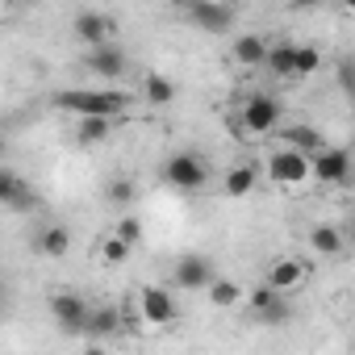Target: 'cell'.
Here are the masks:
<instances>
[{"mask_svg":"<svg viewBox=\"0 0 355 355\" xmlns=\"http://www.w3.org/2000/svg\"><path fill=\"white\" fill-rule=\"evenodd\" d=\"M109 201H113V205H130V201H134V180H125V175L109 180Z\"/></svg>","mask_w":355,"mask_h":355,"instance_id":"cell-27","label":"cell"},{"mask_svg":"<svg viewBox=\"0 0 355 355\" xmlns=\"http://www.w3.org/2000/svg\"><path fill=\"white\" fill-rule=\"evenodd\" d=\"M351 355H355V347H351Z\"/></svg>","mask_w":355,"mask_h":355,"instance_id":"cell-32","label":"cell"},{"mask_svg":"<svg viewBox=\"0 0 355 355\" xmlns=\"http://www.w3.org/2000/svg\"><path fill=\"white\" fill-rule=\"evenodd\" d=\"M88 71H96L101 80H117V76L125 71V51H121L117 42L88 51Z\"/></svg>","mask_w":355,"mask_h":355,"instance_id":"cell-14","label":"cell"},{"mask_svg":"<svg viewBox=\"0 0 355 355\" xmlns=\"http://www.w3.org/2000/svg\"><path fill=\"white\" fill-rule=\"evenodd\" d=\"M138 305H142V318H146L150 326H171V322H175V301H171L167 288L146 284V288L138 293Z\"/></svg>","mask_w":355,"mask_h":355,"instance_id":"cell-11","label":"cell"},{"mask_svg":"<svg viewBox=\"0 0 355 355\" xmlns=\"http://www.w3.org/2000/svg\"><path fill=\"white\" fill-rule=\"evenodd\" d=\"M205 297H209V305H218V309H230V305L247 301V293H243V288H239L234 280H222V276H218V280L209 284V293H205Z\"/></svg>","mask_w":355,"mask_h":355,"instance_id":"cell-22","label":"cell"},{"mask_svg":"<svg viewBox=\"0 0 355 355\" xmlns=\"http://www.w3.org/2000/svg\"><path fill=\"white\" fill-rule=\"evenodd\" d=\"M71 34L88 46V51H96V46H109V34H113V17L109 13H101V9H80L76 13V21H71Z\"/></svg>","mask_w":355,"mask_h":355,"instance_id":"cell-8","label":"cell"},{"mask_svg":"<svg viewBox=\"0 0 355 355\" xmlns=\"http://www.w3.org/2000/svg\"><path fill=\"white\" fill-rule=\"evenodd\" d=\"M255 180H259V175H255V167L251 163H239V167H230L226 171V197H247V193H255Z\"/></svg>","mask_w":355,"mask_h":355,"instance_id":"cell-21","label":"cell"},{"mask_svg":"<svg viewBox=\"0 0 355 355\" xmlns=\"http://www.w3.org/2000/svg\"><path fill=\"white\" fill-rule=\"evenodd\" d=\"M268 71L276 80H297V42H272L268 51Z\"/></svg>","mask_w":355,"mask_h":355,"instance_id":"cell-16","label":"cell"},{"mask_svg":"<svg viewBox=\"0 0 355 355\" xmlns=\"http://www.w3.org/2000/svg\"><path fill=\"white\" fill-rule=\"evenodd\" d=\"M142 96H146L150 105H171V96H175V84H171L167 76L150 71V76L142 80Z\"/></svg>","mask_w":355,"mask_h":355,"instance_id":"cell-23","label":"cell"},{"mask_svg":"<svg viewBox=\"0 0 355 355\" xmlns=\"http://www.w3.org/2000/svg\"><path fill=\"white\" fill-rule=\"evenodd\" d=\"M313 180L322 184H347L351 180V150L347 146H326L313 155Z\"/></svg>","mask_w":355,"mask_h":355,"instance_id":"cell-9","label":"cell"},{"mask_svg":"<svg viewBox=\"0 0 355 355\" xmlns=\"http://www.w3.org/2000/svg\"><path fill=\"white\" fill-rule=\"evenodd\" d=\"M276 138H284V146L288 150H301V155H322L326 150V142H322V130L318 125H305V121H297V125H284Z\"/></svg>","mask_w":355,"mask_h":355,"instance_id":"cell-13","label":"cell"},{"mask_svg":"<svg viewBox=\"0 0 355 355\" xmlns=\"http://www.w3.org/2000/svg\"><path fill=\"white\" fill-rule=\"evenodd\" d=\"M322 67V51L318 46H297V80L301 76H313Z\"/></svg>","mask_w":355,"mask_h":355,"instance_id":"cell-25","label":"cell"},{"mask_svg":"<svg viewBox=\"0 0 355 355\" xmlns=\"http://www.w3.org/2000/svg\"><path fill=\"white\" fill-rule=\"evenodd\" d=\"M88 334H92V338L121 334V309H117V305H101V309H92V318H88Z\"/></svg>","mask_w":355,"mask_h":355,"instance_id":"cell-20","label":"cell"},{"mask_svg":"<svg viewBox=\"0 0 355 355\" xmlns=\"http://www.w3.org/2000/svg\"><path fill=\"white\" fill-rule=\"evenodd\" d=\"M305 276H309V263L288 255V259H276V263L268 268V280H263V284H272L276 293H293V288L305 284Z\"/></svg>","mask_w":355,"mask_h":355,"instance_id":"cell-12","label":"cell"},{"mask_svg":"<svg viewBox=\"0 0 355 355\" xmlns=\"http://www.w3.org/2000/svg\"><path fill=\"white\" fill-rule=\"evenodd\" d=\"M117 239H121L125 247H134V243L142 239V222H138V218H121V222H117Z\"/></svg>","mask_w":355,"mask_h":355,"instance_id":"cell-28","label":"cell"},{"mask_svg":"<svg viewBox=\"0 0 355 355\" xmlns=\"http://www.w3.org/2000/svg\"><path fill=\"white\" fill-rule=\"evenodd\" d=\"M343 243H347V239H343V230H338V226H330V222H318V226L309 230V247H313L318 255H338V251H343Z\"/></svg>","mask_w":355,"mask_h":355,"instance_id":"cell-19","label":"cell"},{"mask_svg":"<svg viewBox=\"0 0 355 355\" xmlns=\"http://www.w3.org/2000/svg\"><path fill=\"white\" fill-rule=\"evenodd\" d=\"M184 17L205 34H226L234 26V9L218 5V0H193V5H184Z\"/></svg>","mask_w":355,"mask_h":355,"instance_id":"cell-7","label":"cell"},{"mask_svg":"<svg viewBox=\"0 0 355 355\" xmlns=\"http://www.w3.org/2000/svg\"><path fill=\"white\" fill-rule=\"evenodd\" d=\"M51 313H55V322H59L67 334H88L92 305H88L80 293H55V297H51Z\"/></svg>","mask_w":355,"mask_h":355,"instance_id":"cell-6","label":"cell"},{"mask_svg":"<svg viewBox=\"0 0 355 355\" xmlns=\"http://www.w3.org/2000/svg\"><path fill=\"white\" fill-rule=\"evenodd\" d=\"M280 101L268 96V92H255L243 101V113H239V130L247 138H263V134H280Z\"/></svg>","mask_w":355,"mask_h":355,"instance_id":"cell-2","label":"cell"},{"mask_svg":"<svg viewBox=\"0 0 355 355\" xmlns=\"http://www.w3.org/2000/svg\"><path fill=\"white\" fill-rule=\"evenodd\" d=\"M268 180H276V184H284V189H297V184L313 180V159L301 155V150L280 146V150L268 155Z\"/></svg>","mask_w":355,"mask_h":355,"instance_id":"cell-4","label":"cell"},{"mask_svg":"<svg viewBox=\"0 0 355 355\" xmlns=\"http://www.w3.org/2000/svg\"><path fill=\"white\" fill-rule=\"evenodd\" d=\"M247 309H251V318L263 322V326H284V322H293V305H288V297L276 293L272 284L251 288V293H247Z\"/></svg>","mask_w":355,"mask_h":355,"instance_id":"cell-5","label":"cell"},{"mask_svg":"<svg viewBox=\"0 0 355 355\" xmlns=\"http://www.w3.org/2000/svg\"><path fill=\"white\" fill-rule=\"evenodd\" d=\"M130 92H121V88H63L59 96H55V105L59 109H67V113H76V117H117V113H125L130 109Z\"/></svg>","mask_w":355,"mask_h":355,"instance_id":"cell-1","label":"cell"},{"mask_svg":"<svg viewBox=\"0 0 355 355\" xmlns=\"http://www.w3.org/2000/svg\"><path fill=\"white\" fill-rule=\"evenodd\" d=\"M84 355H109V351H105L101 343H92V347H84Z\"/></svg>","mask_w":355,"mask_h":355,"instance_id":"cell-30","label":"cell"},{"mask_svg":"<svg viewBox=\"0 0 355 355\" xmlns=\"http://www.w3.org/2000/svg\"><path fill=\"white\" fill-rule=\"evenodd\" d=\"M338 84L355 96V59H343V63H338Z\"/></svg>","mask_w":355,"mask_h":355,"instance_id":"cell-29","label":"cell"},{"mask_svg":"<svg viewBox=\"0 0 355 355\" xmlns=\"http://www.w3.org/2000/svg\"><path fill=\"white\" fill-rule=\"evenodd\" d=\"M175 284H180V288H189V293H209V284L218 280V272H214V263L205 259V255H184L180 263H175Z\"/></svg>","mask_w":355,"mask_h":355,"instance_id":"cell-10","label":"cell"},{"mask_svg":"<svg viewBox=\"0 0 355 355\" xmlns=\"http://www.w3.org/2000/svg\"><path fill=\"white\" fill-rule=\"evenodd\" d=\"M351 239H355V218H351Z\"/></svg>","mask_w":355,"mask_h":355,"instance_id":"cell-31","label":"cell"},{"mask_svg":"<svg viewBox=\"0 0 355 355\" xmlns=\"http://www.w3.org/2000/svg\"><path fill=\"white\" fill-rule=\"evenodd\" d=\"M101 259L117 268V263H125V259H130V247H125V243H121L117 234H109V239L101 243Z\"/></svg>","mask_w":355,"mask_h":355,"instance_id":"cell-26","label":"cell"},{"mask_svg":"<svg viewBox=\"0 0 355 355\" xmlns=\"http://www.w3.org/2000/svg\"><path fill=\"white\" fill-rule=\"evenodd\" d=\"M163 180H167L171 189H180V193H197V189H205V180H209V163H205L201 155H193V150H180V155H171V159L163 163Z\"/></svg>","mask_w":355,"mask_h":355,"instance_id":"cell-3","label":"cell"},{"mask_svg":"<svg viewBox=\"0 0 355 355\" xmlns=\"http://www.w3.org/2000/svg\"><path fill=\"white\" fill-rule=\"evenodd\" d=\"M113 134L109 117H80V142H105Z\"/></svg>","mask_w":355,"mask_h":355,"instance_id":"cell-24","label":"cell"},{"mask_svg":"<svg viewBox=\"0 0 355 355\" xmlns=\"http://www.w3.org/2000/svg\"><path fill=\"white\" fill-rule=\"evenodd\" d=\"M0 201H5L9 209H30L34 205V193L17 180L13 171H0Z\"/></svg>","mask_w":355,"mask_h":355,"instance_id":"cell-18","label":"cell"},{"mask_svg":"<svg viewBox=\"0 0 355 355\" xmlns=\"http://www.w3.org/2000/svg\"><path fill=\"white\" fill-rule=\"evenodd\" d=\"M34 247H38L42 255H51V259H63V255L71 251V230H67V226H46V230L34 239Z\"/></svg>","mask_w":355,"mask_h":355,"instance_id":"cell-17","label":"cell"},{"mask_svg":"<svg viewBox=\"0 0 355 355\" xmlns=\"http://www.w3.org/2000/svg\"><path fill=\"white\" fill-rule=\"evenodd\" d=\"M268 38L263 34H239L234 38V63L243 67H268Z\"/></svg>","mask_w":355,"mask_h":355,"instance_id":"cell-15","label":"cell"}]
</instances>
